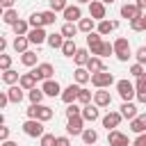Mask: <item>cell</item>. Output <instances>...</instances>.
Segmentation results:
<instances>
[{
    "label": "cell",
    "mask_w": 146,
    "mask_h": 146,
    "mask_svg": "<svg viewBox=\"0 0 146 146\" xmlns=\"http://www.w3.org/2000/svg\"><path fill=\"white\" fill-rule=\"evenodd\" d=\"M52 107H48V105H30L27 107V119H36V121H41V123H46V121H50L52 119Z\"/></svg>",
    "instance_id": "1"
},
{
    "label": "cell",
    "mask_w": 146,
    "mask_h": 146,
    "mask_svg": "<svg viewBox=\"0 0 146 146\" xmlns=\"http://www.w3.org/2000/svg\"><path fill=\"white\" fill-rule=\"evenodd\" d=\"M89 80H91V84L96 87V89H110V84H114V75L110 73V71H98V73H91L89 75Z\"/></svg>",
    "instance_id": "2"
},
{
    "label": "cell",
    "mask_w": 146,
    "mask_h": 146,
    "mask_svg": "<svg viewBox=\"0 0 146 146\" xmlns=\"http://www.w3.org/2000/svg\"><path fill=\"white\" fill-rule=\"evenodd\" d=\"M112 52L116 55L119 62H128V57H130V41H128L125 36H119V39L112 43Z\"/></svg>",
    "instance_id": "3"
},
{
    "label": "cell",
    "mask_w": 146,
    "mask_h": 146,
    "mask_svg": "<svg viewBox=\"0 0 146 146\" xmlns=\"http://www.w3.org/2000/svg\"><path fill=\"white\" fill-rule=\"evenodd\" d=\"M32 75H34V80L39 82V80H50L52 78V73H55V66L50 64V62H41V64H36V68L34 71H30Z\"/></svg>",
    "instance_id": "4"
},
{
    "label": "cell",
    "mask_w": 146,
    "mask_h": 146,
    "mask_svg": "<svg viewBox=\"0 0 146 146\" xmlns=\"http://www.w3.org/2000/svg\"><path fill=\"white\" fill-rule=\"evenodd\" d=\"M23 132H25L27 137H41L46 130H43V123H41V121H36V119H27V121L23 123Z\"/></svg>",
    "instance_id": "5"
},
{
    "label": "cell",
    "mask_w": 146,
    "mask_h": 146,
    "mask_svg": "<svg viewBox=\"0 0 146 146\" xmlns=\"http://www.w3.org/2000/svg\"><path fill=\"white\" fill-rule=\"evenodd\" d=\"M116 91H119V96L123 98V103H128V100L135 98V87H132L130 80H119V82H116Z\"/></svg>",
    "instance_id": "6"
},
{
    "label": "cell",
    "mask_w": 146,
    "mask_h": 146,
    "mask_svg": "<svg viewBox=\"0 0 146 146\" xmlns=\"http://www.w3.org/2000/svg\"><path fill=\"white\" fill-rule=\"evenodd\" d=\"M89 18L96 21H105V5L100 0H89Z\"/></svg>",
    "instance_id": "7"
},
{
    "label": "cell",
    "mask_w": 146,
    "mask_h": 146,
    "mask_svg": "<svg viewBox=\"0 0 146 146\" xmlns=\"http://www.w3.org/2000/svg\"><path fill=\"white\" fill-rule=\"evenodd\" d=\"M46 30L43 27H30L27 30V34H25V39H27V43H34V46H41V43H46Z\"/></svg>",
    "instance_id": "8"
},
{
    "label": "cell",
    "mask_w": 146,
    "mask_h": 146,
    "mask_svg": "<svg viewBox=\"0 0 146 146\" xmlns=\"http://www.w3.org/2000/svg\"><path fill=\"white\" fill-rule=\"evenodd\" d=\"M80 119L82 121H98L100 119V112H98V107L94 105V103H87V105H82L80 107Z\"/></svg>",
    "instance_id": "9"
},
{
    "label": "cell",
    "mask_w": 146,
    "mask_h": 146,
    "mask_svg": "<svg viewBox=\"0 0 146 146\" xmlns=\"http://www.w3.org/2000/svg\"><path fill=\"white\" fill-rule=\"evenodd\" d=\"M91 100H94L96 107H110V105H112V96H110L107 89H98V91H94V94H91Z\"/></svg>",
    "instance_id": "10"
},
{
    "label": "cell",
    "mask_w": 146,
    "mask_h": 146,
    "mask_svg": "<svg viewBox=\"0 0 146 146\" xmlns=\"http://www.w3.org/2000/svg\"><path fill=\"white\" fill-rule=\"evenodd\" d=\"M100 43H103L100 34H96V32H89L87 34V50H91V57H98L100 55Z\"/></svg>",
    "instance_id": "11"
},
{
    "label": "cell",
    "mask_w": 146,
    "mask_h": 146,
    "mask_svg": "<svg viewBox=\"0 0 146 146\" xmlns=\"http://www.w3.org/2000/svg\"><path fill=\"white\" fill-rule=\"evenodd\" d=\"M62 14H64V21H66V23H78V21L82 18V9H80L78 5H66Z\"/></svg>",
    "instance_id": "12"
},
{
    "label": "cell",
    "mask_w": 146,
    "mask_h": 146,
    "mask_svg": "<svg viewBox=\"0 0 146 146\" xmlns=\"http://www.w3.org/2000/svg\"><path fill=\"white\" fill-rule=\"evenodd\" d=\"M41 91H43V96H50V98H55V96H59L62 94V87H59V82L57 80H43V84H41Z\"/></svg>",
    "instance_id": "13"
},
{
    "label": "cell",
    "mask_w": 146,
    "mask_h": 146,
    "mask_svg": "<svg viewBox=\"0 0 146 146\" xmlns=\"http://www.w3.org/2000/svg\"><path fill=\"white\" fill-rule=\"evenodd\" d=\"M107 144H110V146H128L130 141H128V135H123L121 130H110Z\"/></svg>",
    "instance_id": "14"
},
{
    "label": "cell",
    "mask_w": 146,
    "mask_h": 146,
    "mask_svg": "<svg viewBox=\"0 0 146 146\" xmlns=\"http://www.w3.org/2000/svg\"><path fill=\"white\" fill-rule=\"evenodd\" d=\"M119 123H121V114L119 112H107L103 116V128H107V130H116Z\"/></svg>",
    "instance_id": "15"
},
{
    "label": "cell",
    "mask_w": 146,
    "mask_h": 146,
    "mask_svg": "<svg viewBox=\"0 0 146 146\" xmlns=\"http://www.w3.org/2000/svg\"><path fill=\"white\" fill-rule=\"evenodd\" d=\"M82 130H84V121L80 119V114H78V116H71L68 123H66V132H68V135H80Z\"/></svg>",
    "instance_id": "16"
},
{
    "label": "cell",
    "mask_w": 146,
    "mask_h": 146,
    "mask_svg": "<svg viewBox=\"0 0 146 146\" xmlns=\"http://www.w3.org/2000/svg\"><path fill=\"white\" fill-rule=\"evenodd\" d=\"M130 130L137 135H144L146 132V114H137L135 119H130Z\"/></svg>",
    "instance_id": "17"
},
{
    "label": "cell",
    "mask_w": 146,
    "mask_h": 146,
    "mask_svg": "<svg viewBox=\"0 0 146 146\" xmlns=\"http://www.w3.org/2000/svg\"><path fill=\"white\" fill-rule=\"evenodd\" d=\"M5 94H7V100H9V103H14V105H18V103L23 100V96H25V94H23V89H21L18 84H11Z\"/></svg>",
    "instance_id": "18"
},
{
    "label": "cell",
    "mask_w": 146,
    "mask_h": 146,
    "mask_svg": "<svg viewBox=\"0 0 146 146\" xmlns=\"http://www.w3.org/2000/svg\"><path fill=\"white\" fill-rule=\"evenodd\" d=\"M116 27H119V21H98V30H96V34L105 36V34L114 32Z\"/></svg>",
    "instance_id": "19"
},
{
    "label": "cell",
    "mask_w": 146,
    "mask_h": 146,
    "mask_svg": "<svg viewBox=\"0 0 146 146\" xmlns=\"http://www.w3.org/2000/svg\"><path fill=\"white\" fill-rule=\"evenodd\" d=\"M103 68H105V66H103V59L89 55V59H87V64H84V71L91 75V73H98V71H103Z\"/></svg>",
    "instance_id": "20"
},
{
    "label": "cell",
    "mask_w": 146,
    "mask_h": 146,
    "mask_svg": "<svg viewBox=\"0 0 146 146\" xmlns=\"http://www.w3.org/2000/svg\"><path fill=\"white\" fill-rule=\"evenodd\" d=\"M18 87H21L23 91H30V89H34V87H36V80H34V75H32V73H23V75H18Z\"/></svg>",
    "instance_id": "21"
},
{
    "label": "cell",
    "mask_w": 146,
    "mask_h": 146,
    "mask_svg": "<svg viewBox=\"0 0 146 146\" xmlns=\"http://www.w3.org/2000/svg\"><path fill=\"white\" fill-rule=\"evenodd\" d=\"M78 89H80L78 84H68L66 89H62V94H59V96H62V100H64L66 105H71V103H75V96H78Z\"/></svg>",
    "instance_id": "22"
},
{
    "label": "cell",
    "mask_w": 146,
    "mask_h": 146,
    "mask_svg": "<svg viewBox=\"0 0 146 146\" xmlns=\"http://www.w3.org/2000/svg\"><path fill=\"white\" fill-rule=\"evenodd\" d=\"M119 114H121V119H135L139 112H137V105H135L132 100H128V103L121 105V112H119Z\"/></svg>",
    "instance_id": "23"
},
{
    "label": "cell",
    "mask_w": 146,
    "mask_h": 146,
    "mask_svg": "<svg viewBox=\"0 0 146 146\" xmlns=\"http://www.w3.org/2000/svg\"><path fill=\"white\" fill-rule=\"evenodd\" d=\"M80 137H82L84 146H94V144L98 141V132H96L94 128H84V130L80 132Z\"/></svg>",
    "instance_id": "24"
},
{
    "label": "cell",
    "mask_w": 146,
    "mask_h": 146,
    "mask_svg": "<svg viewBox=\"0 0 146 146\" xmlns=\"http://www.w3.org/2000/svg\"><path fill=\"white\" fill-rule=\"evenodd\" d=\"M139 14H144V11H139L132 2H125V5L121 7V16H123V18H128V21H132V18H135V16H139Z\"/></svg>",
    "instance_id": "25"
},
{
    "label": "cell",
    "mask_w": 146,
    "mask_h": 146,
    "mask_svg": "<svg viewBox=\"0 0 146 146\" xmlns=\"http://www.w3.org/2000/svg\"><path fill=\"white\" fill-rule=\"evenodd\" d=\"M21 64L23 66H36L39 64V55L32 52V50H25V52H21Z\"/></svg>",
    "instance_id": "26"
},
{
    "label": "cell",
    "mask_w": 146,
    "mask_h": 146,
    "mask_svg": "<svg viewBox=\"0 0 146 146\" xmlns=\"http://www.w3.org/2000/svg\"><path fill=\"white\" fill-rule=\"evenodd\" d=\"M18 75H21L18 71L7 68V71H2V73H0V80H2L5 84H9V87H11V84H16V82H18Z\"/></svg>",
    "instance_id": "27"
},
{
    "label": "cell",
    "mask_w": 146,
    "mask_h": 146,
    "mask_svg": "<svg viewBox=\"0 0 146 146\" xmlns=\"http://www.w3.org/2000/svg\"><path fill=\"white\" fill-rule=\"evenodd\" d=\"M46 43H48L52 50H59V48H62V43H64V36H62L59 32H52V34H48V36H46Z\"/></svg>",
    "instance_id": "28"
},
{
    "label": "cell",
    "mask_w": 146,
    "mask_h": 146,
    "mask_svg": "<svg viewBox=\"0 0 146 146\" xmlns=\"http://www.w3.org/2000/svg\"><path fill=\"white\" fill-rule=\"evenodd\" d=\"M59 50L64 52V57H73V55H75V50H78L75 39H64V43H62V48H59Z\"/></svg>",
    "instance_id": "29"
},
{
    "label": "cell",
    "mask_w": 146,
    "mask_h": 146,
    "mask_svg": "<svg viewBox=\"0 0 146 146\" xmlns=\"http://www.w3.org/2000/svg\"><path fill=\"white\" fill-rule=\"evenodd\" d=\"M11 30H14V34H16V36H25V34H27V30H30V25H27V21L18 18V21L11 25Z\"/></svg>",
    "instance_id": "30"
},
{
    "label": "cell",
    "mask_w": 146,
    "mask_h": 146,
    "mask_svg": "<svg viewBox=\"0 0 146 146\" xmlns=\"http://www.w3.org/2000/svg\"><path fill=\"white\" fill-rule=\"evenodd\" d=\"M87 59H89V50H87V48H78V50H75V55H73L75 66H84V64H87Z\"/></svg>",
    "instance_id": "31"
},
{
    "label": "cell",
    "mask_w": 146,
    "mask_h": 146,
    "mask_svg": "<svg viewBox=\"0 0 146 146\" xmlns=\"http://www.w3.org/2000/svg\"><path fill=\"white\" fill-rule=\"evenodd\" d=\"M73 80H75V84H78V87H82V84H87V82H89V73L84 71V66H78V68H75Z\"/></svg>",
    "instance_id": "32"
},
{
    "label": "cell",
    "mask_w": 146,
    "mask_h": 146,
    "mask_svg": "<svg viewBox=\"0 0 146 146\" xmlns=\"http://www.w3.org/2000/svg\"><path fill=\"white\" fill-rule=\"evenodd\" d=\"M130 27H132L135 32H144V30H146V16H144V14L135 16V18L130 21Z\"/></svg>",
    "instance_id": "33"
},
{
    "label": "cell",
    "mask_w": 146,
    "mask_h": 146,
    "mask_svg": "<svg viewBox=\"0 0 146 146\" xmlns=\"http://www.w3.org/2000/svg\"><path fill=\"white\" fill-rule=\"evenodd\" d=\"M59 34H62L64 39H75V34H78V27H75V23H64Z\"/></svg>",
    "instance_id": "34"
},
{
    "label": "cell",
    "mask_w": 146,
    "mask_h": 146,
    "mask_svg": "<svg viewBox=\"0 0 146 146\" xmlns=\"http://www.w3.org/2000/svg\"><path fill=\"white\" fill-rule=\"evenodd\" d=\"M75 27H78V32H84V34H89V32H94V21H91V18H80Z\"/></svg>",
    "instance_id": "35"
},
{
    "label": "cell",
    "mask_w": 146,
    "mask_h": 146,
    "mask_svg": "<svg viewBox=\"0 0 146 146\" xmlns=\"http://www.w3.org/2000/svg\"><path fill=\"white\" fill-rule=\"evenodd\" d=\"M27 98H30L32 105H41V100H43V91H41L39 87H34V89L27 91Z\"/></svg>",
    "instance_id": "36"
},
{
    "label": "cell",
    "mask_w": 146,
    "mask_h": 146,
    "mask_svg": "<svg viewBox=\"0 0 146 146\" xmlns=\"http://www.w3.org/2000/svg\"><path fill=\"white\" fill-rule=\"evenodd\" d=\"M75 103H80V105L91 103V91L84 89V87H80V89H78V96H75Z\"/></svg>",
    "instance_id": "37"
},
{
    "label": "cell",
    "mask_w": 146,
    "mask_h": 146,
    "mask_svg": "<svg viewBox=\"0 0 146 146\" xmlns=\"http://www.w3.org/2000/svg\"><path fill=\"white\" fill-rule=\"evenodd\" d=\"M0 18H2V21H5L7 25H14V23L18 21V11H16V9H5Z\"/></svg>",
    "instance_id": "38"
},
{
    "label": "cell",
    "mask_w": 146,
    "mask_h": 146,
    "mask_svg": "<svg viewBox=\"0 0 146 146\" xmlns=\"http://www.w3.org/2000/svg\"><path fill=\"white\" fill-rule=\"evenodd\" d=\"M55 21H57V14H52L50 9H48V11H41V23H43V27H46V25H55Z\"/></svg>",
    "instance_id": "39"
},
{
    "label": "cell",
    "mask_w": 146,
    "mask_h": 146,
    "mask_svg": "<svg viewBox=\"0 0 146 146\" xmlns=\"http://www.w3.org/2000/svg\"><path fill=\"white\" fill-rule=\"evenodd\" d=\"M27 46H30V43H27L25 36H16V39H14V50H16V52H25Z\"/></svg>",
    "instance_id": "40"
},
{
    "label": "cell",
    "mask_w": 146,
    "mask_h": 146,
    "mask_svg": "<svg viewBox=\"0 0 146 146\" xmlns=\"http://www.w3.org/2000/svg\"><path fill=\"white\" fill-rule=\"evenodd\" d=\"M27 25H30V27H43V23H41V11H34V14H30V18H27Z\"/></svg>",
    "instance_id": "41"
},
{
    "label": "cell",
    "mask_w": 146,
    "mask_h": 146,
    "mask_svg": "<svg viewBox=\"0 0 146 146\" xmlns=\"http://www.w3.org/2000/svg\"><path fill=\"white\" fill-rule=\"evenodd\" d=\"M39 146H55V135L43 132V135L39 137Z\"/></svg>",
    "instance_id": "42"
},
{
    "label": "cell",
    "mask_w": 146,
    "mask_h": 146,
    "mask_svg": "<svg viewBox=\"0 0 146 146\" xmlns=\"http://www.w3.org/2000/svg\"><path fill=\"white\" fill-rule=\"evenodd\" d=\"M48 2H50V11H52V14H57V11H64V7L68 5L66 0H48Z\"/></svg>",
    "instance_id": "43"
},
{
    "label": "cell",
    "mask_w": 146,
    "mask_h": 146,
    "mask_svg": "<svg viewBox=\"0 0 146 146\" xmlns=\"http://www.w3.org/2000/svg\"><path fill=\"white\" fill-rule=\"evenodd\" d=\"M132 87H135V94H146V78H144V75H139V78H137V82H135Z\"/></svg>",
    "instance_id": "44"
},
{
    "label": "cell",
    "mask_w": 146,
    "mask_h": 146,
    "mask_svg": "<svg viewBox=\"0 0 146 146\" xmlns=\"http://www.w3.org/2000/svg\"><path fill=\"white\" fill-rule=\"evenodd\" d=\"M7 68H11V57L5 55V52H0V73L7 71Z\"/></svg>",
    "instance_id": "45"
},
{
    "label": "cell",
    "mask_w": 146,
    "mask_h": 146,
    "mask_svg": "<svg viewBox=\"0 0 146 146\" xmlns=\"http://www.w3.org/2000/svg\"><path fill=\"white\" fill-rule=\"evenodd\" d=\"M110 55H114V52H112V43H110V41H103V43H100V55H98V57H110Z\"/></svg>",
    "instance_id": "46"
},
{
    "label": "cell",
    "mask_w": 146,
    "mask_h": 146,
    "mask_svg": "<svg viewBox=\"0 0 146 146\" xmlns=\"http://www.w3.org/2000/svg\"><path fill=\"white\" fill-rule=\"evenodd\" d=\"M80 114V105L78 103H71V105H66V119H71V116H78Z\"/></svg>",
    "instance_id": "47"
},
{
    "label": "cell",
    "mask_w": 146,
    "mask_h": 146,
    "mask_svg": "<svg viewBox=\"0 0 146 146\" xmlns=\"http://www.w3.org/2000/svg\"><path fill=\"white\" fill-rule=\"evenodd\" d=\"M135 57H137V64H141V66H144V64H146V46L137 48V55H135Z\"/></svg>",
    "instance_id": "48"
},
{
    "label": "cell",
    "mask_w": 146,
    "mask_h": 146,
    "mask_svg": "<svg viewBox=\"0 0 146 146\" xmlns=\"http://www.w3.org/2000/svg\"><path fill=\"white\" fill-rule=\"evenodd\" d=\"M130 75H135V78L144 75V66H141V64H132V66H130Z\"/></svg>",
    "instance_id": "49"
},
{
    "label": "cell",
    "mask_w": 146,
    "mask_h": 146,
    "mask_svg": "<svg viewBox=\"0 0 146 146\" xmlns=\"http://www.w3.org/2000/svg\"><path fill=\"white\" fill-rule=\"evenodd\" d=\"M9 135H11V132H9V128H7V125H0V144H2V141H7V139H9Z\"/></svg>",
    "instance_id": "50"
},
{
    "label": "cell",
    "mask_w": 146,
    "mask_h": 146,
    "mask_svg": "<svg viewBox=\"0 0 146 146\" xmlns=\"http://www.w3.org/2000/svg\"><path fill=\"white\" fill-rule=\"evenodd\" d=\"M55 146H71L68 137H55Z\"/></svg>",
    "instance_id": "51"
},
{
    "label": "cell",
    "mask_w": 146,
    "mask_h": 146,
    "mask_svg": "<svg viewBox=\"0 0 146 146\" xmlns=\"http://www.w3.org/2000/svg\"><path fill=\"white\" fill-rule=\"evenodd\" d=\"M132 146H146V135H139V137L132 141Z\"/></svg>",
    "instance_id": "52"
},
{
    "label": "cell",
    "mask_w": 146,
    "mask_h": 146,
    "mask_svg": "<svg viewBox=\"0 0 146 146\" xmlns=\"http://www.w3.org/2000/svg\"><path fill=\"white\" fill-rule=\"evenodd\" d=\"M14 2L16 0H0V7L2 9H14Z\"/></svg>",
    "instance_id": "53"
},
{
    "label": "cell",
    "mask_w": 146,
    "mask_h": 146,
    "mask_svg": "<svg viewBox=\"0 0 146 146\" xmlns=\"http://www.w3.org/2000/svg\"><path fill=\"white\" fill-rule=\"evenodd\" d=\"M7 103H9V100H7V94H5V91H0V110H5V107H7Z\"/></svg>",
    "instance_id": "54"
},
{
    "label": "cell",
    "mask_w": 146,
    "mask_h": 146,
    "mask_svg": "<svg viewBox=\"0 0 146 146\" xmlns=\"http://www.w3.org/2000/svg\"><path fill=\"white\" fill-rule=\"evenodd\" d=\"M132 5H135V7L139 9V11H144V9H146V0H135Z\"/></svg>",
    "instance_id": "55"
},
{
    "label": "cell",
    "mask_w": 146,
    "mask_h": 146,
    "mask_svg": "<svg viewBox=\"0 0 146 146\" xmlns=\"http://www.w3.org/2000/svg\"><path fill=\"white\" fill-rule=\"evenodd\" d=\"M5 48H7V39L0 34V52H5Z\"/></svg>",
    "instance_id": "56"
},
{
    "label": "cell",
    "mask_w": 146,
    "mask_h": 146,
    "mask_svg": "<svg viewBox=\"0 0 146 146\" xmlns=\"http://www.w3.org/2000/svg\"><path fill=\"white\" fill-rule=\"evenodd\" d=\"M135 98H137L139 103H146V94H135Z\"/></svg>",
    "instance_id": "57"
},
{
    "label": "cell",
    "mask_w": 146,
    "mask_h": 146,
    "mask_svg": "<svg viewBox=\"0 0 146 146\" xmlns=\"http://www.w3.org/2000/svg\"><path fill=\"white\" fill-rule=\"evenodd\" d=\"M0 146H18V144H16V141H11V139H7V141H2Z\"/></svg>",
    "instance_id": "58"
},
{
    "label": "cell",
    "mask_w": 146,
    "mask_h": 146,
    "mask_svg": "<svg viewBox=\"0 0 146 146\" xmlns=\"http://www.w3.org/2000/svg\"><path fill=\"white\" fill-rule=\"evenodd\" d=\"M0 125H5V114L0 112Z\"/></svg>",
    "instance_id": "59"
},
{
    "label": "cell",
    "mask_w": 146,
    "mask_h": 146,
    "mask_svg": "<svg viewBox=\"0 0 146 146\" xmlns=\"http://www.w3.org/2000/svg\"><path fill=\"white\" fill-rule=\"evenodd\" d=\"M75 2H78V7H80V5H84V2H89V0H75Z\"/></svg>",
    "instance_id": "60"
},
{
    "label": "cell",
    "mask_w": 146,
    "mask_h": 146,
    "mask_svg": "<svg viewBox=\"0 0 146 146\" xmlns=\"http://www.w3.org/2000/svg\"><path fill=\"white\" fill-rule=\"evenodd\" d=\"M100 2H103V5H112L114 0H100Z\"/></svg>",
    "instance_id": "61"
},
{
    "label": "cell",
    "mask_w": 146,
    "mask_h": 146,
    "mask_svg": "<svg viewBox=\"0 0 146 146\" xmlns=\"http://www.w3.org/2000/svg\"><path fill=\"white\" fill-rule=\"evenodd\" d=\"M2 11H5V9H2V7H0V16H2Z\"/></svg>",
    "instance_id": "62"
},
{
    "label": "cell",
    "mask_w": 146,
    "mask_h": 146,
    "mask_svg": "<svg viewBox=\"0 0 146 146\" xmlns=\"http://www.w3.org/2000/svg\"><path fill=\"white\" fill-rule=\"evenodd\" d=\"M125 2H130V0H125Z\"/></svg>",
    "instance_id": "63"
}]
</instances>
